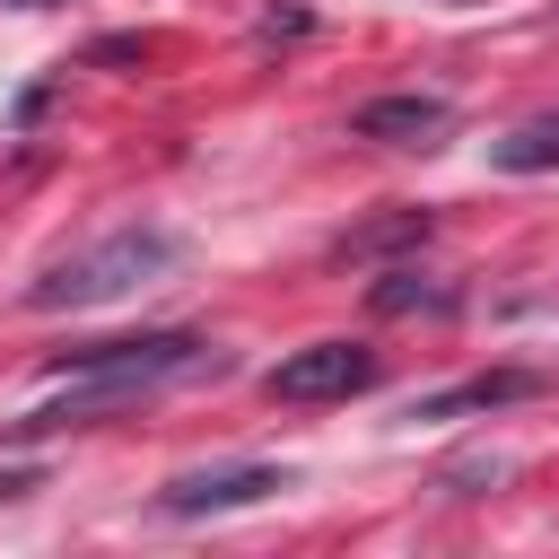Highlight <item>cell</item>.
<instances>
[{
    "mask_svg": "<svg viewBox=\"0 0 559 559\" xmlns=\"http://www.w3.org/2000/svg\"><path fill=\"white\" fill-rule=\"evenodd\" d=\"M61 376H79L61 402H44L26 428H70V419H96L131 393H157L166 376H192L201 367V341L192 332H140V341H87V349H52Z\"/></svg>",
    "mask_w": 559,
    "mask_h": 559,
    "instance_id": "6da1fadb",
    "label": "cell"
},
{
    "mask_svg": "<svg viewBox=\"0 0 559 559\" xmlns=\"http://www.w3.org/2000/svg\"><path fill=\"white\" fill-rule=\"evenodd\" d=\"M175 236L166 227H114V236H96L87 253H70V262H52L35 288H26V306L35 314H79V306H114L122 288H140V280H157V271H175Z\"/></svg>",
    "mask_w": 559,
    "mask_h": 559,
    "instance_id": "7a4b0ae2",
    "label": "cell"
},
{
    "mask_svg": "<svg viewBox=\"0 0 559 559\" xmlns=\"http://www.w3.org/2000/svg\"><path fill=\"white\" fill-rule=\"evenodd\" d=\"M367 384H376V349H367V341H306V349H288V358L262 376L271 402H349V393H367Z\"/></svg>",
    "mask_w": 559,
    "mask_h": 559,
    "instance_id": "3957f363",
    "label": "cell"
},
{
    "mask_svg": "<svg viewBox=\"0 0 559 559\" xmlns=\"http://www.w3.org/2000/svg\"><path fill=\"white\" fill-rule=\"evenodd\" d=\"M271 489H288L280 463H218V472L166 480V515H227V507H253V498H271Z\"/></svg>",
    "mask_w": 559,
    "mask_h": 559,
    "instance_id": "277c9868",
    "label": "cell"
},
{
    "mask_svg": "<svg viewBox=\"0 0 559 559\" xmlns=\"http://www.w3.org/2000/svg\"><path fill=\"white\" fill-rule=\"evenodd\" d=\"M445 122H454L445 96H376V105L349 114V131H358V140H384V148H437Z\"/></svg>",
    "mask_w": 559,
    "mask_h": 559,
    "instance_id": "5b68a950",
    "label": "cell"
},
{
    "mask_svg": "<svg viewBox=\"0 0 559 559\" xmlns=\"http://www.w3.org/2000/svg\"><path fill=\"white\" fill-rule=\"evenodd\" d=\"M542 393V376H524V367H498V376H463V384H445V393H419L411 402V419H454V411H507V402H533Z\"/></svg>",
    "mask_w": 559,
    "mask_h": 559,
    "instance_id": "8992f818",
    "label": "cell"
},
{
    "mask_svg": "<svg viewBox=\"0 0 559 559\" xmlns=\"http://www.w3.org/2000/svg\"><path fill=\"white\" fill-rule=\"evenodd\" d=\"M428 227H437L428 210H384V218H367V227H349V236H341L332 253H341V262H376V253H402V245H428Z\"/></svg>",
    "mask_w": 559,
    "mask_h": 559,
    "instance_id": "52a82bcc",
    "label": "cell"
},
{
    "mask_svg": "<svg viewBox=\"0 0 559 559\" xmlns=\"http://www.w3.org/2000/svg\"><path fill=\"white\" fill-rule=\"evenodd\" d=\"M489 166H498V175H550V166H559V114L515 122V131L489 148Z\"/></svg>",
    "mask_w": 559,
    "mask_h": 559,
    "instance_id": "ba28073f",
    "label": "cell"
},
{
    "mask_svg": "<svg viewBox=\"0 0 559 559\" xmlns=\"http://www.w3.org/2000/svg\"><path fill=\"white\" fill-rule=\"evenodd\" d=\"M376 306H384V314H419V306L437 314V306H454V297H445V288H428L419 271H384V280H376Z\"/></svg>",
    "mask_w": 559,
    "mask_h": 559,
    "instance_id": "9c48e42d",
    "label": "cell"
},
{
    "mask_svg": "<svg viewBox=\"0 0 559 559\" xmlns=\"http://www.w3.org/2000/svg\"><path fill=\"white\" fill-rule=\"evenodd\" d=\"M0 9H52V0H0Z\"/></svg>",
    "mask_w": 559,
    "mask_h": 559,
    "instance_id": "30bf717a",
    "label": "cell"
}]
</instances>
